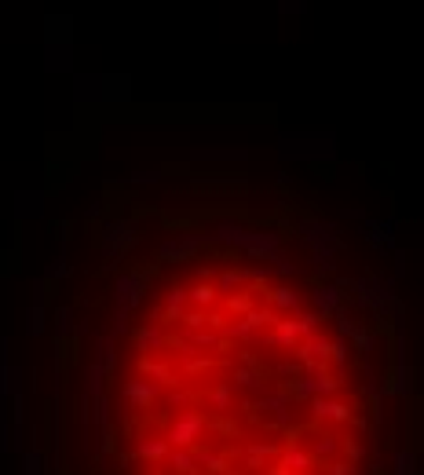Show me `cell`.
Listing matches in <instances>:
<instances>
[{
	"label": "cell",
	"instance_id": "2",
	"mask_svg": "<svg viewBox=\"0 0 424 475\" xmlns=\"http://www.w3.org/2000/svg\"><path fill=\"white\" fill-rule=\"evenodd\" d=\"M165 461H168V468H172V471H179V475H191V471L198 468L194 450H168V454H165Z\"/></svg>",
	"mask_w": 424,
	"mask_h": 475
},
{
	"label": "cell",
	"instance_id": "1",
	"mask_svg": "<svg viewBox=\"0 0 424 475\" xmlns=\"http://www.w3.org/2000/svg\"><path fill=\"white\" fill-rule=\"evenodd\" d=\"M136 454H139V461H146V464H161L165 454H168V442H165L161 435H139V439H136Z\"/></svg>",
	"mask_w": 424,
	"mask_h": 475
},
{
	"label": "cell",
	"instance_id": "4",
	"mask_svg": "<svg viewBox=\"0 0 424 475\" xmlns=\"http://www.w3.org/2000/svg\"><path fill=\"white\" fill-rule=\"evenodd\" d=\"M143 475H165V471H158V468H146Z\"/></svg>",
	"mask_w": 424,
	"mask_h": 475
},
{
	"label": "cell",
	"instance_id": "3",
	"mask_svg": "<svg viewBox=\"0 0 424 475\" xmlns=\"http://www.w3.org/2000/svg\"><path fill=\"white\" fill-rule=\"evenodd\" d=\"M329 475H351V468H348V464H333Z\"/></svg>",
	"mask_w": 424,
	"mask_h": 475
}]
</instances>
